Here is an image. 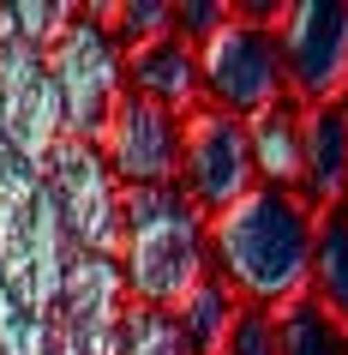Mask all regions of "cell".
<instances>
[{
    "label": "cell",
    "mask_w": 348,
    "mask_h": 355,
    "mask_svg": "<svg viewBox=\"0 0 348 355\" xmlns=\"http://www.w3.org/2000/svg\"><path fill=\"white\" fill-rule=\"evenodd\" d=\"M235 313H240L235 289H228L222 277H204L199 289L174 307V325H181V337H186L192 355H222V343H228V331H235Z\"/></svg>",
    "instance_id": "cell-15"
},
{
    "label": "cell",
    "mask_w": 348,
    "mask_h": 355,
    "mask_svg": "<svg viewBox=\"0 0 348 355\" xmlns=\"http://www.w3.org/2000/svg\"><path fill=\"white\" fill-rule=\"evenodd\" d=\"M12 163H24V157H19V150H12V139H6V121H0V175H6V168H12Z\"/></svg>",
    "instance_id": "cell-19"
},
{
    "label": "cell",
    "mask_w": 348,
    "mask_h": 355,
    "mask_svg": "<svg viewBox=\"0 0 348 355\" xmlns=\"http://www.w3.org/2000/svg\"><path fill=\"white\" fill-rule=\"evenodd\" d=\"M37 181L48 193V205H55L60 229H66L73 253L120 259V199H127V187L109 175V163H102V150L91 139L66 132L48 150V163L37 168Z\"/></svg>",
    "instance_id": "cell-4"
},
{
    "label": "cell",
    "mask_w": 348,
    "mask_h": 355,
    "mask_svg": "<svg viewBox=\"0 0 348 355\" xmlns=\"http://www.w3.org/2000/svg\"><path fill=\"white\" fill-rule=\"evenodd\" d=\"M174 187H181L204 217H217V211H228L235 199H246V193L258 187L246 121L199 103V109L181 121V175H174Z\"/></svg>",
    "instance_id": "cell-6"
},
{
    "label": "cell",
    "mask_w": 348,
    "mask_h": 355,
    "mask_svg": "<svg viewBox=\"0 0 348 355\" xmlns=\"http://www.w3.org/2000/svg\"><path fill=\"white\" fill-rule=\"evenodd\" d=\"M127 313H132V295H127V277H120V259L73 253L55 301V325L66 331V343L78 355H120Z\"/></svg>",
    "instance_id": "cell-10"
},
{
    "label": "cell",
    "mask_w": 348,
    "mask_h": 355,
    "mask_svg": "<svg viewBox=\"0 0 348 355\" xmlns=\"http://www.w3.org/2000/svg\"><path fill=\"white\" fill-rule=\"evenodd\" d=\"M91 145L102 150V163L120 187H174V175H181V114L127 91Z\"/></svg>",
    "instance_id": "cell-9"
},
{
    "label": "cell",
    "mask_w": 348,
    "mask_h": 355,
    "mask_svg": "<svg viewBox=\"0 0 348 355\" xmlns=\"http://www.w3.org/2000/svg\"><path fill=\"white\" fill-rule=\"evenodd\" d=\"M312 217L300 193L253 187L210 217V277L235 289L240 307H289L312 277Z\"/></svg>",
    "instance_id": "cell-1"
},
{
    "label": "cell",
    "mask_w": 348,
    "mask_h": 355,
    "mask_svg": "<svg viewBox=\"0 0 348 355\" xmlns=\"http://www.w3.org/2000/svg\"><path fill=\"white\" fill-rule=\"evenodd\" d=\"M127 91L186 121V114L204 103V91H199V49H192L186 37H174V31L127 49Z\"/></svg>",
    "instance_id": "cell-11"
},
{
    "label": "cell",
    "mask_w": 348,
    "mask_h": 355,
    "mask_svg": "<svg viewBox=\"0 0 348 355\" xmlns=\"http://www.w3.org/2000/svg\"><path fill=\"white\" fill-rule=\"evenodd\" d=\"M120 355H192V349H186V337H181V325H174V313H163V307H138V301H132Z\"/></svg>",
    "instance_id": "cell-17"
},
{
    "label": "cell",
    "mask_w": 348,
    "mask_h": 355,
    "mask_svg": "<svg viewBox=\"0 0 348 355\" xmlns=\"http://www.w3.org/2000/svg\"><path fill=\"white\" fill-rule=\"evenodd\" d=\"M300 103L282 96L276 109L253 114L246 121V145H253V175L258 187H276V193H300Z\"/></svg>",
    "instance_id": "cell-13"
},
{
    "label": "cell",
    "mask_w": 348,
    "mask_h": 355,
    "mask_svg": "<svg viewBox=\"0 0 348 355\" xmlns=\"http://www.w3.org/2000/svg\"><path fill=\"white\" fill-rule=\"evenodd\" d=\"M222 355H282V343H276V313L271 307H240Z\"/></svg>",
    "instance_id": "cell-18"
},
{
    "label": "cell",
    "mask_w": 348,
    "mask_h": 355,
    "mask_svg": "<svg viewBox=\"0 0 348 355\" xmlns=\"http://www.w3.org/2000/svg\"><path fill=\"white\" fill-rule=\"evenodd\" d=\"M276 49L300 109L336 103L348 73V0H294L276 12Z\"/></svg>",
    "instance_id": "cell-8"
},
{
    "label": "cell",
    "mask_w": 348,
    "mask_h": 355,
    "mask_svg": "<svg viewBox=\"0 0 348 355\" xmlns=\"http://www.w3.org/2000/svg\"><path fill=\"white\" fill-rule=\"evenodd\" d=\"M336 109L348 114V73H342V91H336Z\"/></svg>",
    "instance_id": "cell-20"
},
{
    "label": "cell",
    "mask_w": 348,
    "mask_h": 355,
    "mask_svg": "<svg viewBox=\"0 0 348 355\" xmlns=\"http://www.w3.org/2000/svg\"><path fill=\"white\" fill-rule=\"evenodd\" d=\"M306 295L348 325V205H324L312 217V277Z\"/></svg>",
    "instance_id": "cell-14"
},
{
    "label": "cell",
    "mask_w": 348,
    "mask_h": 355,
    "mask_svg": "<svg viewBox=\"0 0 348 355\" xmlns=\"http://www.w3.org/2000/svg\"><path fill=\"white\" fill-rule=\"evenodd\" d=\"M199 91L210 109L235 114V121H253L289 96L276 19H264V6H228V19L199 42Z\"/></svg>",
    "instance_id": "cell-3"
},
{
    "label": "cell",
    "mask_w": 348,
    "mask_h": 355,
    "mask_svg": "<svg viewBox=\"0 0 348 355\" xmlns=\"http://www.w3.org/2000/svg\"><path fill=\"white\" fill-rule=\"evenodd\" d=\"M276 343H282V355H348V325L324 313L312 295H300L276 307Z\"/></svg>",
    "instance_id": "cell-16"
},
{
    "label": "cell",
    "mask_w": 348,
    "mask_h": 355,
    "mask_svg": "<svg viewBox=\"0 0 348 355\" xmlns=\"http://www.w3.org/2000/svg\"><path fill=\"white\" fill-rule=\"evenodd\" d=\"M42 60H48V78L60 91L66 132L73 139H96L102 121L114 114V103L127 96V55H120V42L91 19V6H78L66 19V31L42 49Z\"/></svg>",
    "instance_id": "cell-5"
},
{
    "label": "cell",
    "mask_w": 348,
    "mask_h": 355,
    "mask_svg": "<svg viewBox=\"0 0 348 355\" xmlns=\"http://www.w3.org/2000/svg\"><path fill=\"white\" fill-rule=\"evenodd\" d=\"M0 121H6V139L30 168L48 163V150L66 139V114H60V91L48 78V60L42 49L12 31L6 6H0Z\"/></svg>",
    "instance_id": "cell-7"
},
{
    "label": "cell",
    "mask_w": 348,
    "mask_h": 355,
    "mask_svg": "<svg viewBox=\"0 0 348 355\" xmlns=\"http://www.w3.org/2000/svg\"><path fill=\"white\" fill-rule=\"evenodd\" d=\"M120 277L138 307L174 313L210 277V217L181 187H127V199H120Z\"/></svg>",
    "instance_id": "cell-2"
},
{
    "label": "cell",
    "mask_w": 348,
    "mask_h": 355,
    "mask_svg": "<svg viewBox=\"0 0 348 355\" xmlns=\"http://www.w3.org/2000/svg\"><path fill=\"white\" fill-rule=\"evenodd\" d=\"M300 199L312 211L348 205V114L336 103L300 114Z\"/></svg>",
    "instance_id": "cell-12"
}]
</instances>
